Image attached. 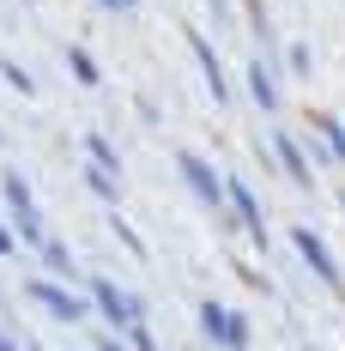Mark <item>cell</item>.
<instances>
[{
    "mask_svg": "<svg viewBox=\"0 0 345 351\" xmlns=\"http://www.w3.org/2000/svg\"><path fill=\"white\" fill-rule=\"evenodd\" d=\"M340 206H345V194H340Z\"/></svg>",
    "mask_w": 345,
    "mask_h": 351,
    "instance_id": "obj_27",
    "label": "cell"
},
{
    "mask_svg": "<svg viewBox=\"0 0 345 351\" xmlns=\"http://www.w3.org/2000/svg\"><path fill=\"white\" fill-rule=\"evenodd\" d=\"M25 297H31L36 309H49L55 321H85V315H91V303H85V297H73L67 279H55V273L31 279V285H25Z\"/></svg>",
    "mask_w": 345,
    "mask_h": 351,
    "instance_id": "obj_2",
    "label": "cell"
},
{
    "mask_svg": "<svg viewBox=\"0 0 345 351\" xmlns=\"http://www.w3.org/2000/svg\"><path fill=\"white\" fill-rule=\"evenodd\" d=\"M0 200L12 206V218H19V237H31V243H43L49 230H43V212H36V200H31V182L19 170H6V182H0Z\"/></svg>",
    "mask_w": 345,
    "mask_h": 351,
    "instance_id": "obj_6",
    "label": "cell"
},
{
    "mask_svg": "<svg viewBox=\"0 0 345 351\" xmlns=\"http://www.w3.org/2000/svg\"><path fill=\"white\" fill-rule=\"evenodd\" d=\"M115 237H121V243H128V254H139V261L152 254V248L139 243V230H134V224H128V218H115Z\"/></svg>",
    "mask_w": 345,
    "mask_h": 351,
    "instance_id": "obj_18",
    "label": "cell"
},
{
    "mask_svg": "<svg viewBox=\"0 0 345 351\" xmlns=\"http://www.w3.org/2000/svg\"><path fill=\"white\" fill-rule=\"evenodd\" d=\"M176 170H182V182H188V194L200 200V206H224V176L212 170L200 152H176Z\"/></svg>",
    "mask_w": 345,
    "mask_h": 351,
    "instance_id": "obj_5",
    "label": "cell"
},
{
    "mask_svg": "<svg viewBox=\"0 0 345 351\" xmlns=\"http://www.w3.org/2000/svg\"><path fill=\"white\" fill-rule=\"evenodd\" d=\"M315 134H321V158L327 164H345V128L333 115H315Z\"/></svg>",
    "mask_w": 345,
    "mask_h": 351,
    "instance_id": "obj_10",
    "label": "cell"
},
{
    "mask_svg": "<svg viewBox=\"0 0 345 351\" xmlns=\"http://www.w3.org/2000/svg\"><path fill=\"white\" fill-rule=\"evenodd\" d=\"M97 351H134V346H128V339H121L115 327H104V333H97Z\"/></svg>",
    "mask_w": 345,
    "mask_h": 351,
    "instance_id": "obj_21",
    "label": "cell"
},
{
    "mask_svg": "<svg viewBox=\"0 0 345 351\" xmlns=\"http://www.w3.org/2000/svg\"><path fill=\"white\" fill-rule=\"evenodd\" d=\"M0 351H31V346H25V339H6V333H0Z\"/></svg>",
    "mask_w": 345,
    "mask_h": 351,
    "instance_id": "obj_26",
    "label": "cell"
},
{
    "mask_svg": "<svg viewBox=\"0 0 345 351\" xmlns=\"http://www.w3.org/2000/svg\"><path fill=\"white\" fill-rule=\"evenodd\" d=\"M291 248L303 254V267H309V273H315L321 285H333V291H345V267L333 261V248L321 243L315 230H303V224H297V230H291Z\"/></svg>",
    "mask_w": 345,
    "mask_h": 351,
    "instance_id": "obj_4",
    "label": "cell"
},
{
    "mask_svg": "<svg viewBox=\"0 0 345 351\" xmlns=\"http://www.w3.org/2000/svg\"><path fill=\"white\" fill-rule=\"evenodd\" d=\"M104 12H139V0H97Z\"/></svg>",
    "mask_w": 345,
    "mask_h": 351,
    "instance_id": "obj_24",
    "label": "cell"
},
{
    "mask_svg": "<svg viewBox=\"0 0 345 351\" xmlns=\"http://www.w3.org/2000/svg\"><path fill=\"white\" fill-rule=\"evenodd\" d=\"M248 97H254L261 115H278L285 109V91H278V73H273L267 55H248Z\"/></svg>",
    "mask_w": 345,
    "mask_h": 351,
    "instance_id": "obj_7",
    "label": "cell"
},
{
    "mask_svg": "<svg viewBox=\"0 0 345 351\" xmlns=\"http://www.w3.org/2000/svg\"><path fill=\"white\" fill-rule=\"evenodd\" d=\"M273 158H278V170L291 176L297 188H315V164H309V145L297 140V134H273Z\"/></svg>",
    "mask_w": 345,
    "mask_h": 351,
    "instance_id": "obj_8",
    "label": "cell"
},
{
    "mask_svg": "<svg viewBox=\"0 0 345 351\" xmlns=\"http://www.w3.org/2000/svg\"><path fill=\"white\" fill-rule=\"evenodd\" d=\"M85 303H91V315H104V327H115V333H128L134 321H145V297H139V291H121V285L104 279V273L91 279V297H85Z\"/></svg>",
    "mask_w": 345,
    "mask_h": 351,
    "instance_id": "obj_1",
    "label": "cell"
},
{
    "mask_svg": "<svg viewBox=\"0 0 345 351\" xmlns=\"http://www.w3.org/2000/svg\"><path fill=\"white\" fill-rule=\"evenodd\" d=\"M36 254H43V267H49L55 279H73V248L61 243V237H43V243H36Z\"/></svg>",
    "mask_w": 345,
    "mask_h": 351,
    "instance_id": "obj_11",
    "label": "cell"
},
{
    "mask_svg": "<svg viewBox=\"0 0 345 351\" xmlns=\"http://www.w3.org/2000/svg\"><path fill=\"white\" fill-rule=\"evenodd\" d=\"M67 67H73L79 85H104V67L91 61V49H67Z\"/></svg>",
    "mask_w": 345,
    "mask_h": 351,
    "instance_id": "obj_13",
    "label": "cell"
},
{
    "mask_svg": "<svg viewBox=\"0 0 345 351\" xmlns=\"http://www.w3.org/2000/svg\"><path fill=\"white\" fill-rule=\"evenodd\" d=\"M285 67L297 73V79H309V73H315V49H309V43H291V49H285Z\"/></svg>",
    "mask_w": 345,
    "mask_h": 351,
    "instance_id": "obj_17",
    "label": "cell"
},
{
    "mask_svg": "<svg viewBox=\"0 0 345 351\" xmlns=\"http://www.w3.org/2000/svg\"><path fill=\"white\" fill-rule=\"evenodd\" d=\"M212 6V19H218V25H230V6H224V0H206Z\"/></svg>",
    "mask_w": 345,
    "mask_h": 351,
    "instance_id": "obj_25",
    "label": "cell"
},
{
    "mask_svg": "<svg viewBox=\"0 0 345 351\" xmlns=\"http://www.w3.org/2000/svg\"><path fill=\"white\" fill-rule=\"evenodd\" d=\"M224 321H230V309L218 297H200V333H206V346H224Z\"/></svg>",
    "mask_w": 345,
    "mask_h": 351,
    "instance_id": "obj_12",
    "label": "cell"
},
{
    "mask_svg": "<svg viewBox=\"0 0 345 351\" xmlns=\"http://www.w3.org/2000/svg\"><path fill=\"white\" fill-rule=\"evenodd\" d=\"M85 152H91V164H97V170H109V176L121 170V152H115L104 134H85Z\"/></svg>",
    "mask_w": 345,
    "mask_h": 351,
    "instance_id": "obj_14",
    "label": "cell"
},
{
    "mask_svg": "<svg viewBox=\"0 0 345 351\" xmlns=\"http://www.w3.org/2000/svg\"><path fill=\"white\" fill-rule=\"evenodd\" d=\"M224 206H230V218L248 230V243L267 248V212H261V194H254L242 176H224Z\"/></svg>",
    "mask_w": 345,
    "mask_h": 351,
    "instance_id": "obj_3",
    "label": "cell"
},
{
    "mask_svg": "<svg viewBox=\"0 0 345 351\" xmlns=\"http://www.w3.org/2000/svg\"><path fill=\"white\" fill-rule=\"evenodd\" d=\"M0 254H19V230L12 224H0Z\"/></svg>",
    "mask_w": 345,
    "mask_h": 351,
    "instance_id": "obj_23",
    "label": "cell"
},
{
    "mask_svg": "<svg viewBox=\"0 0 345 351\" xmlns=\"http://www.w3.org/2000/svg\"><path fill=\"white\" fill-rule=\"evenodd\" d=\"M254 346V327H248V315H230L224 321V351H248Z\"/></svg>",
    "mask_w": 345,
    "mask_h": 351,
    "instance_id": "obj_16",
    "label": "cell"
},
{
    "mask_svg": "<svg viewBox=\"0 0 345 351\" xmlns=\"http://www.w3.org/2000/svg\"><path fill=\"white\" fill-rule=\"evenodd\" d=\"M139 121H145V128H158V121H164V109L152 104V97H139Z\"/></svg>",
    "mask_w": 345,
    "mask_h": 351,
    "instance_id": "obj_22",
    "label": "cell"
},
{
    "mask_svg": "<svg viewBox=\"0 0 345 351\" xmlns=\"http://www.w3.org/2000/svg\"><path fill=\"white\" fill-rule=\"evenodd\" d=\"M0 73H6V85H19L25 97H31V91H36V85H31V73H25V67H12V61H6V67H0Z\"/></svg>",
    "mask_w": 345,
    "mask_h": 351,
    "instance_id": "obj_20",
    "label": "cell"
},
{
    "mask_svg": "<svg viewBox=\"0 0 345 351\" xmlns=\"http://www.w3.org/2000/svg\"><path fill=\"white\" fill-rule=\"evenodd\" d=\"M188 43H194V67H200V79H206V97L212 104H230V79H224V67H218V49L200 43V31H188Z\"/></svg>",
    "mask_w": 345,
    "mask_h": 351,
    "instance_id": "obj_9",
    "label": "cell"
},
{
    "mask_svg": "<svg viewBox=\"0 0 345 351\" xmlns=\"http://www.w3.org/2000/svg\"><path fill=\"white\" fill-rule=\"evenodd\" d=\"M128 346L134 351H158V333H152L145 321H134V327H128Z\"/></svg>",
    "mask_w": 345,
    "mask_h": 351,
    "instance_id": "obj_19",
    "label": "cell"
},
{
    "mask_svg": "<svg viewBox=\"0 0 345 351\" xmlns=\"http://www.w3.org/2000/svg\"><path fill=\"white\" fill-rule=\"evenodd\" d=\"M85 188H91V194H97L104 206H115V200H121V182H115V176H109V170H97V164L85 170Z\"/></svg>",
    "mask_w": 345,
    "mask_h": 351,
    "instance_id": "obj_15",
    "label": "cell"
}]
</instances>
